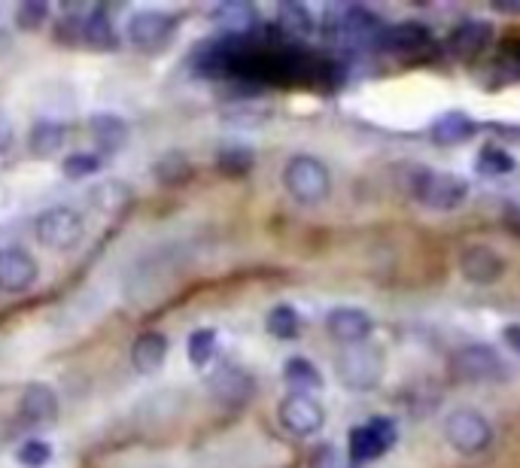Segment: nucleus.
<instances>
[{"mask_svg": "<svg viewBox=\"0 0 520 468\" xmlns=\"http://www.w3.org/2000/svg\"><path fill=\"white\" fill-rule=\"evenodd\" d=\"M177 19L165 10H140L128 19V40L137 49H159L171 40Z\"/></svg>", "mask_w": 520, "mask_h": 468, "instance_id": "nucleus-9", "label": "nucleus"}, {"mask_svg": "<svg viewBox=\"0 0 520 468\" xmlns=\"http://www.w3.org/2000/svg\"><path fill=\"white\" fill-rule=\"evenodd\" d=\"M46 16H49V7H46V4H40V0H28V4L19 7L16 22H19V28L34 31V28H40V25L46 22Z\"/></svg>", "mask_w": 520, "mask_h": 468, "instance_id": "nucleus-33", "label": "nucleus"}, {"mask_svg": "<svg viewBox=\"0 0 520 468\" xmlns=\"http://www.w3.org/2000/svg\"><path fill=\"white\" fill-rule=\"evenodd\" d=\"M28 143H31V152L37 155V159H49V155H55L64 146V125L55 119H40L31 128Z\"/></svg>", "mask_w": 520, "mask_h": 468, "instance_id": "nucleus-22", "label": "nucleus"}, {"mask_svg": "<svg viewBox=\"0 0 520 468\" xmlns=\"http://www.w3.org/2000/svg\"><path fill=\"white\" fill-rule=\"evenodd\" d=\"M19 411L28 423L34 426H46V423H55L58 411H61V402L55 396V389L46 386V383H31L25 393H22V402H19Z\"/></svg>", "mask_w": 520, "mask_h": 468, "instance_id": "nucleus-14", "label": "nucleus"}, {"mask_svg": "<svg viewBox=\"0 0 520 468\" xmlns=\"http://www.w3.org/2000/svg\"><path fill=\"white\" fill-rule=\"evenodd\" d=\"M83 40L92 46V49H116L119 37H116V25L113 19L107 16V10H95L83 19Z\"/></svg>", "mask_w": 520, "mask_h": 468, "instance_id": "nucleus-23", "label": "nucleus"}, {"mask_svg": "<svg viewBox=\"0 0 520 468\" xmlns=\"http://www.w3.org/2000/svg\"><path fill=\"white\" fill-rule=\"evenodd\" d=\"M92 201L98 210L104 213H119L128 201H131V189L122 186V183H104L92 192Z\"/></svg>", "mask_w": 520, "mask_h": 468, "instance_id": "nucleus-29", "label": "nucleus"}, {"mask_svg": "<svg viewBox=\"0 0 520 468\" xmlns=\"http://www.w3.org/2000/svg\"><path fill=\"white\" fill-rule=\"evenodd\" d=\"M490 34H493L490 25L481 22V19H475V22H463V25L454 31L451 43H454V49H457L460 55H475V52H481V49L487 46Z\"/></svg>", "mask_w": 520, "mask_h": 468, "instance_id": "nucleus-25", "label": "nucleus"}, {"mask_svg": "<svg viewBox=\"0 0 520 468\" xmlns=\"http://www.w3.org/2000/svg\"><path fill=\"white\" fill-rule=\"evenodd\" d=\"M186 353H189V362L195 368H204L213 353H216V332L213 329H198L189 335V344H186Z\"/></svg>", "mask_w": 520, "mask_h": 468, "instance_id": "nucleus-30", "label": "nucleus"}, {"mask_svg": "<svg viewBox=\"0 0 520 468\" xmlns=\"http://www.w3.org/2000/svg\"><path fill=\"white\" fill-rule=\"evenodd\" d=\"M441 429H444V438H448V444L457 453H463V456H478V453H484L493 444V426L475 408L451 411L448 417H444Z\"/></svg>", "mask_w": 520, "mask_h": 468, "instance_id": "nucleus-3", "label": "nucleus"}, {"mask_svg": "<svg viewBox=\"0 0 520 468\" xmlns=\"http://www.w3.org/2000/svg\"><path fill=\"white\" fill-rule=\"evenodd\" d=\"M429 43V31L420 22H402V25H390L384 28L381 46L393 49V52H414L423 49Z\"/></svg>", "mask_w": 520, "mask_h": 468, "instance_id": "nucleus-19", "label": "nucleus"}, {"mask_svg": "<svg viewBox=\"0 0 520 468\" xmlns=\"http://www.w3.org/2000/svg\"><path fill=\"white\" fill-rule=\"evenodd\" d=\"M265 329H268V335H274L277 341L299 338V332H302L299 310H295L292 304H277V307H271L268 317H265Z\"/></svg>", "mask_w": 520, "mask_h": 468, "instance_id": "nucleus-24", "label": "nucleus"}, {"mask_svg": "<svg viewBox=\"0 0 520 468\" xmlns=\"http://www.w3.org/2000/svg\"><path fill=\"white\" fill-rule=\"evenodd\" d=\"M210 389L229 405H241L253 396V377L241 368H222L210 377Z\"/></svg>", "mask_w": 520, "mask_h": 468, "instance_id": "nucleus-16", "label": "nucleus"}, {"mask_svg": "<svg viewBox=\"0 0 520 468\" xmlns=\"http://www.w3.org/2000/svg\"><path fill=\"white\" fill-rule=\"evenodd\" d=\"M414 198L438 213H451L466 204L469 198V183L451 171H423L414 180Z\"/></svg>", "mask_w": 520, "mask_h": 468, "instance_id": "nucleus-4", "label": "nucleus"}, {"mask_svg": "<svg viewBox=\"0 0 520 468\" xmlns=\"http://www.w3.org/2000/svg\"><path fill=\"white\" fill-rule=\"evenodd\" d=\"M89 131H92V140L98 146V152L104 155H116L128 146L131 140V128L122 116L116 113H95L89 119Z\"/></svg>", "mask_w": 520, "mask_h": 468, "instance_id": "nucleus-13", "label": "nucleus"}, {"mask_svg": "<svg viewBox=\"0 0 520 468\" xmlns=\"http://www.w3.org/2000/svg\"><path fill=\"white\" fill-rule=\"evenodd\" d=\"M156 177L165 186H180V183H186L192 177V165L186 162L183 152H168L165 159L156 165Z\"/></svg>", "mask_w": 520, "mask_h": 468, "instance_id": "nucleus-28", "label": "nucleus"}, {"mask_svg": "<svg viewBox=\"0 0 520 468\" xmlns=\"http://www.w3.org/2000/svg\"><path fill=\"white\" fill-rule=\"evenodd\" d=\"M283 380L292 386V393H314V389H323V374H320V368L311 362V359H305V356H292V359H286V365H283Z\"/></svg>", "mask_w": 520, "mask_h": 468, "instance_id": "nucleus-18", "label": "nucleus"}, {"mask_svg": "<svg viewBox=\"0 0 520 468\" xmlns=\"http://www.w3.org/2000/svg\"><path fill=\"white\" fill-rule=\"evenodd\" d=\"M16 459H19L25 468H43V465L52 459V447H49V444H43V441H28V444H22V447H19Z\"/></svg>", "mask_w": 520, "mask_h": 468, "instance_id": "nucleus-32", "label": "nucleus"}, {"mask_svg": "<svg viewBox=\"0 0 520 468\" xmlns=\"http://www.w3.org/2000/svg\"><path fill=\"white\" fill-rule=\"evenodd\" d=\"M168 359V338L162 332H140L131 344V365L140 374H156Z\"/></svg>", "mask_w": 520, "mask_h": 468, "instance_id": "nucleus-15", "label": "nucleus"}, {"mask_svg": "<svg viewBox=\"0 0 520 468\" xmlns=\"http://www.w3.org/2000/svg\"><path fill=\"white\" fill-rule=\"evenodd\" d=\"M396 438H399L396 423L387 420V417H375V420H368V423L350 429V435H347L350 462H356V465L375 462L378 456H384L396 444Z\"/></svg>", "mask_w": 520, "mask_h": 468, "instance_id": "nucleus-7", "label": "nucleus"}, {"mask_svg": "<svg viewBox=\"0 0 520 468\" xmlns=\"http://www.w3.org/2000/svg\"><path fill=\"white\" fill-rule=\"evenodd\" d=\"M283 186L292 195V201L320 204L332 192V174L314 155H292L283 168Z\"/></svg>", "mask_w": 520, "mask_h": 468, "instance_id": "nucleus-1", "label": "nucleus"}, {"mask_svg": "<svg viewBox=\"0 0 520 468\" xmlns=\"http://www.w3.org/2000/svg\"><path fill=\"white\" fill-rule=\"evenodd\" d=\"M256 165V155L244 143H226L216 152V168L226 177H247Z\"/></svg>", "mask_w": 520, "mask_h": 468, "instance_id": "nucleus-21", "label": "nucleus"}, {"mask_svg": "<svg viewBox=\"0 0 520 468\" xmlns=\"http://www.w3.org/2000/svg\"><path fill=\"white\" fill-rule=\"evenodd\" d=\"M86 234V222L70 207H49L34 219V238L49 250H73Z\"/></svg>", "mask_w": 520, "mask_h": 468, "instance_id": "nucleus-6", "label": "nucleus"}, {"mask_svg": "<svg viewBox=\"0 0 520 468\" xmlns=\"http://www.w3.org/2000/svg\"><path fill=\"white\" fill-rule=\"evenodd\" d=\"M460 274L475 286H490L505 274V259L484 244H469L460 253Z\"/></svg>", "mask_w": 520, "mask_h": 468, "instance_id": "nucleus-11", "label": "nucleus"}, {"mask_svg": "<svg viewBox=\"0 0 520 468\" xmlns=\"http://www.w3.org/2000/svg\"><path fill=\"white\" fill-rule=\"evenodd\" d=\"M335 371L350 393H368L384 377V353L378 347H371L368 341L344 347L335 359Z\"/></svg>", "mask_w": 520, "mask_h": 468, "instance_id": "nucleus-2", "label": "nucleus"}, {"mask_svg": "<svg viewBox=\"0 0 520 468\" xmlns=\"http://www.w3.org/2000/svg\"><path fill=\"white\" fill-rule=\"evenodd\" d=\"M451 368L466 383H502V380H511V365L493 347H484V344L460 347L451 356Z\"/></svg>", "mask_w": 520, "mask_h": 468, "instance_id": "nucleus-5", "label": "nucleus"}, {"mask_svg": "<svg viewBox=\"0 0 520 468\" xmlns=\"http://www.w3.org/2000/svg\"><path fill=\"white\" fill-rule=\"evenodd\" d=\"M502 341H505V347H508L511 353L520 356V326H505V329H502Z\"/></svg>", "mask_w": 520, "mask_h": 468, "instance_id": "nucleus-35", "label": "nucleus"}, {"mask_svg": "<svg viewBox=\"0 0 520 468\" xmlns=\"http://www.w3.org/2000/svg\"><path fill=\"white\" fill-rule=\"evenodd\" d=\"M101 165H104L101 155H95V152H73L61 162V174L67 180H86V177H95L101 171Z\"/></svg>", "mask_w": 520, "mask_h": 468, "instance_id": "nucleus-26", "label": "nucleus"}, {"mask_svg": "<svg viewBox=\"0 0 520 468\" xmlns=\"http://www.w3.org/2000/svg\"><path fill=\"white\" fill-rule=\"evenodd\" d=\"M13 140H16V125L4 110H0V152H7L13 146Z\"/></svg>", "mask_w": 520, "mask_h": 468, "instance_id": "nucleus-34", "label": "nucleus"}, {"mask_svg": "<svg viewBox=\"0 0 520 468\" xmlns=\"http://www.w3.org/2000/svg\"><path fill=\"white\" fill-rule=\"evenodd\" d=\"M277 417H280V426L289 432V435H299V438H311L323 429L326 423V411L323 405L308 396V393H289L280 408H277Z\"/></svg>", "mask_w": 520, "mask_h": 468, "instance_id": "nucleus-8", "label": "nucleus"}, {"mask_svg": "<svg viewBox=\"0 0 520 468\" xmlns=\"http://www.w3.org/2000/svg\"><path fill=\"white\" fill-rule=\"evenodd\" d=\"M40 277V265L31 253L19 250V247H7L0 250V292H28Z\"/></svg>", "mask_w": 520, "mask_h": 468, "instance_id": "nucleus-10", "label": "nucleus"}, {"mask_svg": "<svg viewBox=\"0 0 520 468\" xmlns=\"http://www.w3.org/2000/svg\"><path fill=\"white\" fill-rule=\"evenodd\" d=\"M280 28L292 37H308L314 31V16L302 4H283L280 7Z\"/></svg>", "mask_w": 520, "mask_h": 468, "instance_id": "nucleus-27", "label": "nucleus"}, {"mask_svg": "<svg viewBox=\"0 0 520 468\" xmlns=\"http://www.w3.org/2000/svg\"><path fill=\"white\" fill-rule=\"evenodd\" d=\"M478 171L484 177H502V174L514 171V159L499 146H484L481 155H478Z\"/></svg>", "mask_w": 520, "mask_h": 468, "instance_id": "nucleus-31", "label": "nucleus"}, {"mask_svg": "<svg viewBox=\"0 0 520 468\" xmlns=\"http://www.w3.org/2000/svg\"><path fill=\"white\" fill-rule=\"evenodd\" d=\"M213 19L219 22V31L226 34V37H247L256 31L259 19H256V10L247 7V4H226V7H216L213 10Z\"/></svg>", "mask_w": 520, "mask_h": 468, "instance_id": "nucleus-17", "label": "nucleus"}, {"mask_svg": "<svg viewBox=\"0 0 520 468\" xmlns=\"http://www.w3.org/2000/svg\"><path fill=\"white\" fill-rule=\"evenodd\" d=\"M432 140L441 143V146H451V143H460L466 137L475 134V122L466 116V113H444L432 122Z\"/></svg>", "mask_w": 520, "mask_h": 468, "instance_id": "nucleus-20", "label": "nucleus"}, {"mask_svg": "<svg viewBox=\"0 0 520 468\" xmlns=\"http://www.w3.org/2000/svg\"><path fill=\"white\" fill-rule=\"evenodd\" d=\"M371 329H375V323H371L362 307H335L326 317V332L344 347L362 344L371 335Z\"/></svg>", "mask_w": 520, "mask_h": 468, "instance_id": "nucleus-12", "label": "nucleus"}]
</instances>
